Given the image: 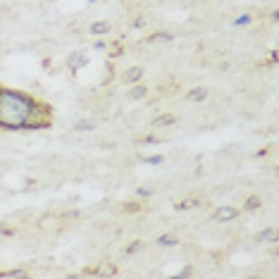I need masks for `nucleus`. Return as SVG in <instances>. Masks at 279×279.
I'll return each instance as SVG.
<instances>
[{"label":"nucleus","mask_w":279,"mask_h":279,"mask_svg":"<svg viewBox=\"0 0 279 279\" xmlns=\"http://www.w3.org/2000/svg\"><path fill=\"white\" fill-rule=\"evenodd\" d=\"M38 117H53L48 103L19 89L0 86V129L27 132L29 124Z\"/></svg>","instance_id":"f257e3e1"},{"label":"nucleus","mask_w":279,"mask_h":279,"mask_svg":"<svg viewBox=\"0 0 279 279\" xmlns=\"http://www.w3.org/2000/svg\"><path fill=\"white\" fill-rule=\"evenodd\" d=\"M239 217V210L234 205H220V208L212 212V222H220V224H227L231 220H237Z\"/></svg>","instance_id":"f03ea898"},{"label":"nucleus","mask_w":279,"mask_h":279,"mask_svg":"<svg viewBox=\"0 0 279 279\" xmlns=\"http://www.w3.org/2000/svg\"><path fill=\"white\" fill-rule=\"evenodd\" d=\"M67 65H70L72 72H77V70H81V67H86V65H89V57H86L84 50H74V53L67 57Z\"/></svg>","instance_id":"7ed1b4c3"},{"label":"nucleus","mask_w":279,"mask_h":279,"mask_svg":"<svg viewBox=\"0 0 279 279\" xmlns=\"http://www.w3.org/2000/svg\"><path fill=\"white\" fill-rule=\"evenodd\" d=\"M186 100H191V103H205V100H208V89L196 86V89L186 91Z\"/></svg>","instance_id":"20e7f679"},{"label":"nucleus","mask_w":279,"mask_h":279,"mask_svg":"<svg viewBox=\"0 0 279 279\" xmlns=\"http://www.w3.org/2000/svg\"><path fill=\"white\" fill-rule=\"evenodd\" d=\"M89 34H93V36L112 34V24L110 22H93L91 27H89Z\"/></svg>","instance_id":"39448f33"},{"label":"nucleus","mask_w":279,"mask_h":279,"mask_svg":"<svg viewBox=\"0 0 279 279\" xmlns=\"http://www.w3.org/2000/svg\"><path fill=\"white\" fill-rule=\"evenodd\" d=\"M143 74H146V70L136 65V67H132V70H129V72L124 74V81H126L129 86H132V84H139L141 79H143Z\"/></svg>","instance_id":"423d86ee"},{"label":"nucleus","mask_w":279,"mask_h":279,"mask_svg":"<svg viewBox=\"0 0 279 279\" xmlns=\"http://www.w3.org/2000/svg\"><path fill=\"white\" fill-rule=\"evenodd\" d=\"M260 208H263V198L260 196H248L244 201V212H255Z\"/></svg>","instance_id":"0eeeda50"},{"label":"nucleus","mask_w":279,"mask_h":279,"mask_svg":"<svg viewBox=\"0 0 279 279\" xmlns=\"http://www.w3.org/2000/svg\"><path fill=\"white\" fill-rule=\"evenodd\" d=\"M155 244L160 246V248H175V246L179 244V239H177V234H160Z\"/></svg>","instance_id":"6e6552de"},{"label":"nucleus","mask_w":279,"mask_h":279,"mask_svg":"<svg viewBox=\"0 0 279 279\" xmlns=\"http://www.w3.org/2000/svg\"><path fill=\"white\" fill-rule=\"evenodd\" d=\"M148 96V89L143 84H132V89H129V100H141V98Z\"/></svg>","instance_id":"1a4fd4ad"},{"label":"nucleus","mask_w":279,"mask_h":279,"mask_svg":"<svg viewBox=\"0 0 279 279\" xmlns=\"http://www.w3.org/2000/svg\"><path fill=\"white\" fill-rule=\"evenodd\" d=\"M151 124H153V126H175L177 117H175V115H158V117H153Z\"/></svg>","instance_id":"9d476101"},{"label":"nucleus","mask_w":279,"mask_h":279,"mask_svg":"<svg viewBox=\"0 0 279 279\" xmlns=\"http://www.w3.org/2000/svg\"><path fill=\"white\" fill-rule=\"evenodd\" d=\"M258 241H267V244H277V229L274 227H265V229L258 234Z\"/></svg>","instance_id":"9b49d317"},{"label":"nucleus","mask_w":279,"mask_h":279,"mask_svg":"<svg viewBox=\"0 0 279 279\" xmlns=\"http://www.w3.org/2000/svg\"><path fill=\"white\" fill-rule=\"evenodd\" d=\"M91 129H96L93 119H79L77 124H74V132H79V134H86V132H91Z\"/></svg>","instance_id":"f8f14e48"},{"label":"nucleus","mask_w":279,"mask_h":279,"mask_svg":"<svg viewBox=\"0 0 279 279\" xmlns=\"http://www.w3.org/2000/svg\"><path fill=\"white\" fill-rule=\"evenodd\" d=\"M175 36L172 34H167V31H158V34H153V36H148V43H165V41H172Z\"/></svg>","instance_id":"ddd939ff"},{"label":"nucleus","mask_w":279,"mask_h":279,"mask_svg":"<svg viewBox=\"0 0 279 279\" xmlns=\"http://www.w3.org/2000/svg\"><path fill=\"white\" fill-rule=\"evenodd\" d=\"M0 277L3 279H24L29 277L27 270H7V272H0Z\"/></svg>","instance_id":"4468645a"},{"label":"nucleus","mask_w":279,"mask_h":279,"mask_svg":"<svg viewBox=\"0 0 279 279\" xmlns=\"http://www.w3.org/2000/svg\"><path fill=\"white\" fill-rule=\"evenodd\" d=\"M251 22H253V14L244 12V14H239V17H237L234 22H231V24H234V27H248Z\"/></svg>","instance_id":"2eb2a0df"},{"label":"nucleus","mask_w":279,"mask_h":279,"mask_svg":"<svg viewBox=\"0 0 279 279\" xmlns=\"http://www.w3.org/2000/svg\"><path fill=\"white\" fill-rule=\"evenodd\" d=\"M143 162H146V165H153V167H158V165H162V162H165V155H146V158H143Z\"/></svg>","instance_id":"dca6fc26"},{"label":"nucleus","mask_w":279,"mask_h":279,"mask_svg":"<svg viewBox=\"0 0 279 279\" xmlns=\"http://www.w3.org/2000/svg\"><path fill=\"white\" fill-rule=\"evenodd\" d=\"M196 203H198V201H194V198H186V201H179V203H177L175 208H177V210H191V208H196Z\"/></svg>","instance_id":"f3484780"},{"label":"nucleus","mask_w":279,"mask_h":279,"mask_svg":"<svg viewBox=\"0 0 279 279\" xmlns=\"http://www.w3.org/2000/svg\"><path fill=\"white\" fill-rule=\"evenodd\" d=\"M98 277H115L117 274V267L115 265H108V267H103V270H98Z\"/></svg>","instance_id":"a211bd4d"},{"label":"nucleus","mask_w":279,"mask_h":279,"mask_svg":"<svg viewBox=\"0 0 279 279\" xmlns=\"http://www.w3.org/2000/svg\"><path fill=\"white\" fill-rule=\"evenodd\" d=\"M143 248V241H132V244L126 246V255H134V253H139Z\"/></svg>","instance_id":"6ab92c4d"},{"label":"nucleus","mask_w":279,"mask_h":279,"mask_svg":"<svg viewBox=\"0 0 279 279\" xmlns=\"http://www.w3.org/2000/svg\"><path fill=\"white\" fill-rule=\"evenodd\" d=\"M141 143H143V146H158V143H162V139H158V136H143Z\"/></svg>","instance_id":"aec40b11"},{"label":"nucleus","mask_w":279,"mask_h":279,"mask_svg":"<svg viewBox=\"0 0 279 279\" xmlns=\"http://www.w3.org/2000/svg\"><path fill=\"white\" fill-rule=\"evenodd\" d=\"M191 274H194V267H191V265H186V267H184V270H179V272H177V277H179V279H184V277H191Z\"/></svg>","instance_id":"412c9836"},{"label":"nucleus","mask_w":279,"mask_h":279,"mask_svg":"<svg viewBox=\"0 0 279 279\" xmlns=\"http://www.w3.org/2000/svg\"><path fill=\"white\" fill-rule=\"evenodd\" d=\"M139 210H141L139 203H126L124 205V212H139Z\"/></svg>","instance_id":"4be33fe9"},{"label":"nucleus","mask_w":279,"mask_h":279,"mask_svg":"<svg viewBox=\"0 0 279 279\" xmlns=\"http://www.w3.org/2000/svg\"><path fill=\"white\" fill-rule=\"evenodd\" d=\"M132 27H134V29H141V27H146V17H136V19L132 22Z\"/></svg>","instance_id":"5701e85b"},{"label":"nucleus","mask_w":279,"mask_h":279,"mask_svg":"<svg viewBox=\"0 0 279 279\" xmlns=\"http://www.w3.org/2000/svg\"><path fill=\"white\" fill-rule=\"evenodd\" d=\"M136 194H139L141 198H151V196H153V191H151V188H143V186H141Z\"/></svg>","instance_id":"b1692460"},{"label":"nucleus","mask_w":279,"mask_h":279,"mask_svg":"<svg viewBox=\"0 0 279 279\" xmlns=\"http://www.w3.org/2000/svg\"><path fill=\"white\" fill-rule=\"evenodd\" d=\"M93 48H96V50H108V43H105L103 38H98V41L93 43Z\"/></svg>","instance_id":"393cba45"},{"label":"nucleus","mask_w":279,"mask_h":279,"mask_svg":"<svg viewBox=\"0 0 279 279\" xmlns=\"http://www.w3.org/2000/svg\"><path fill=\"white\" fill-rule=\"evenodd\" d=\"M0 234H3V237H12L14 231L10 229V227H5V224H0Z\"/></svg>","instance_id":"a878e982"},{"label":"nucleus","mask_w":279,"mask_h":279,"mask_svg":"<svg viewBox=\"0 0 279 279\" xmlns=\"http://www.w3.org/2000/svg\"><path fill=\"white\" fill-rule=\"evenodd\" d=\"M277 57H279L277 50H270V60H272V62H277Z\"/></svg>","instance_id":"bb28decb"},{"label":"nucleus","mask_w":279,"mask_h":279,"mask_svg":"<svg viewBox=\"0 0 279 279\" xmlns=\"http://www.w3.org/2000/svg\"><path fill=\"white\" fill-rule=\"evenodd\" d=\"M89 3H98V0H89Z\"/></svg>","instance_id":"cd10ccee"}]
</instances>
